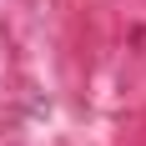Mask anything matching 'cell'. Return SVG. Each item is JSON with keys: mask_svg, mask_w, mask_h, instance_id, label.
I'll list each match as a JSON object with an SVG mask.
<instances>
[]
</instances>
